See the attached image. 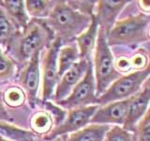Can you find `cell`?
<instances>
[{"mask_svg": "<svg viewBox=\"0 0 150 141\" xmlns=\"http://www.w3.org/2000/svg\"><path fill=\"white\" fill-rule=\"evenodd\" d=\"M131 98L126 100L110 103L108 105L98 106L93 115L90 123L104 125H122L125 123L129 112Z\"/></svg>", "mask_w": 150, "mask_h": 141, "instance_id": "10", "label": "cell"}, {"mask_svg": "<svg viewBox=\"0 0 150 141\" xmlns=\"http://www.w3.org/2000/svg\"><path fill=\"white\" fill-rule=\"evenodd\" d=\"M0 7L7 13L17 32H22L27 27L31 19L23 0H0Z\"/></svg>", "mask_w": 150, "mask_h": 141, "instance_id": "14", "label": "cell"}, {"mask_svg": "<svg viewBox=\"0 0 150 141\" xmlns=\"http://www.w3.org/2000/svg\"><path fill=\"white\" fill-rule=\"evenodd\" d=\"M92 60L90 58L79 59L71 68L69 69L60 77L55 87L52 100L54 103H57L67 98L69 95V93L71 92L73 88L82 80Z\"/></svg>", "mask_w": 150, "mask_h": 141, "instance_id": "11", "label": "cell"}, {"mask_svg": "<svg viewBox=\"0 0 150 141\" xmlns=\"http://www.w3.org/2000/svg\"><path fill=\"white\" fill-rule=\"evenodd\" d=\"M0 135L11 141H36L38 137L31 131L23 130L6 121H0Z\"/></svg>", "mask_w": 150, "mask_h": 141, "instance_id": "19", "label": "cell"}, {"mask_svg": "<svg viewBox=\"0 0 150 141\" xmlns=\"http://www.w3.org/2000/svg\"><path fill=\"white\" fill-rule=\"evenodd\" d=\"M41 52H37L29 61L23 65L18 75V86L25 91L26 101L30 107L35 108L38 103V95L40 83V60Z\"/></svg>", "mask_w": 150, "mask_h": 141, "instance_id": "9", "label": "cell"}, {"mask_svg": "<svg viewBox=\"0 0 150 141\" xmlns=\"http://www.w3.org/2000/svg\"><path fill=\"white\" fill-rule=\"evenodd\" d=\"M62 41L58 38H54L50 45L42 51V73L41 80V100L48 102L53 99L54 89L59 81L57 72V58Z\"/></svg>", "mask_w": 150, "mask_h": 141, "instance_id": "6", "label": "cell"}, {"mask_svg": "<svg viewBox=\"0 0 150 141\" xmlns=\"http://www.w3.org/2000/svg\"><path fill=\"white\" fill-rule=\"evenodd\" d=\"M16 63L0 46V83L9 79L15 73Z\"/></svg>", "mask_w": 150, "mask_h": 141, "instance_id": "23", "label": "cell"}, {"mask_svg": "<svg viewBox=\"0 0 150 141\" xmlns=\"http://www.w3.org/2000/svg\"><path fill=\"white\" fill-rule=\"evenodd\" d=\"M148 34H149V39H150V28H149V32H148Z\"/></svg>", "mask_w": 150, "mask_h": 141, "instance_id": "29", "label": "cell"}, {"mask_svg": "<svg viewBox=\"0 0 150 141\" xmlns=\"http://www.w3.org/2000/svg\"><path fill=\"white\" fill-rule=\"evenodd\" d=\"M54 35L44 20L31 19L27 27L16 32L5 49L14 62L25 65L37 52H42L54 41Z\"/></svg>", "mask_w": 150, "mask_h": 141, "instance_id": "1", "label": "cell"}, {"mask_svg": "<svg viewBox=\"0 0 150 141\" xmlns=\"http://www.w3.org/2000/svg\"><path fill=\"white\" fill-rule=\"evenodd\" d=\"M0 141H11V140H9V139H7V138L3 137L2 135H0Z\"/></svg>", "mask_w": 150, "mask_h": 141, "instance_id": "28", "label": "cell"}, {"mask_svg": "<svg viewBox=\"0 0 150 141\" xmlns=\"http://www.w3.org/2000/svg\"><path fill=\"white\" fill-rule=\"evenodd\" d=\"M29 126L37 136H44L54 128V120L47 110H38L30 117Z\"/></svg>", "mask_w": 150, "mask_h": 141, "instance_id": "17", "label": "cell"}, {"mask_svg": "<svg viewBox=\"0 0 150 141\" xmlns=\"http://www.w3.org/2000/svg\"><path fill=\"white\" fill-rule=\"evenodd\" d=\"M56 1L53 0H26L25 9L29 17L45 20L49 17Z\"/></svg>", "mask_w": 150, "mask_h": 141, "instance_id": "20", "label": "cell"}, {"mask_svg": "<svg viewBox=\"0 0 150 141\" xmlns=\"http://www.w3.org/2000/svg\"><path fill=\"white\" fill-rule=\"evenodd\" d=\"M141 5H142V8L146 9V11H149L150 9V1H141Z\"/></svg>", "mask_w": 150, "mask_h": 141, "instance_id": "27", "label": "cell"}, {"mask_svg": "<svg viewBox=\"0 0 150 141\" xmlns=\"http://www.w3.org/2000/svg\"><path fill=\"white\" fill-rule=\"evenodd\" d=\"M149 21L150 17L143 13L116 21L112 29L106 34L108 44L109 46L130 45L145 41L147 40L145 30Z\"/></svg>", "mask_w": 150, "mask_h": 141, "instance_id": "5", "label": "cell"}, {"mask_svg": "<svg viewBox=\"0 0 150 141\" xmlns=\"http://www.w3.org/2000/svg\"><path fill=\"white\" fill-rule=\"evenodd\" d=\"M134 132L137 141H150V105L144 117L136 125Z\"/></svg>", "mask_w": 150, "mask_h": 141, "instance_id": "24", "label": "cell"}, {"mask_svg": "<svg viewBox=\"0 0 150 141\" xmlns=\"http://www.w3.org/2000/svg\"><path fill=\"white\" fill-rule=\"evenodd\" d=\"M150 76V62L144 68L121 76L115 80L100 97L97 105H105L110 103L126 100L137 93Z\"/></svg>", "mask_w": 150, "mask_h": 141, "instance_id": "4", "label": "cell"}, {"mask_svg": "<svg viewBox=\"0 0 150 141\" xmlns=\"http://www.w3.org/2000/svg\"><path fill=\"white\" fill-rule=\"evenodd\" d=\"M98 106L100 105H95L68 110L64 120L58 126L54 127L48 135L42 136V139L45 141H53L59 136L69 135L84 128L90 123L92 117Z\"/></svg>", "mask_w": 150, "mask_h": 141, "instance_id": "8", "label": "cell"}, {"mask_svg": "<svg viewBox=\"0 0 150 141\" xmlns=\"http://www.w3.org/2000/svg\"><path fill=\"white\" fill-rule=\"evenodd\" d=\"M150 105V78L144 83V88L131 97L129 106V112L123 128L129 132H134L136 125L144 117Z\"/></svg>", "mask_w": 150, "mask_h": 141, "instance_id": "12", "label": "cell"}, {"mask_svg": "<svg viewBox=\"0 0 150 141\" xmlns=\"http://www.w3.org/2000/svg\"><path fill=\"white\" fill-rule=\"evenodd\" d=\"M94 52L93 72L96 82V93L100 97L115 80L121 76L115 68V58L107 42L105 31L98 28V39Z\"/></svg>", "mask_w": 150, "mask_h": 141, "instance_id": "3", "label": "cell"}, {"mask_svg": "<svg viewBox=\"0 0 150 141\" xmlns=\"http://www.w3.org/2000/svg\"><path fill=\"white\" fill-rule=\"evenodd\" d=\"M80 59L76 44L68 43L60 47L57 58V72L60 77Z\"/></svg>", "mask_w": 150, "mask_h": 141, "instance_id": "18", "label": "cell"}, {"mask_svg": "<svg viewBox=\"0 0 150 141\" xmlns=\"http://www.w3.org/2000/svg\"><path fill=\"white\" fill-rule=\"evenodd\" d=\"M110 125L90 123L84 128L68 135L66 141H104Z\"/></svg>", "mask_w": 150, "mask_h": 141, "instance_id": "16", "label": "cell"}, {"mask_svg": "<svg viewBox=\"0 0 150 141\" xmlns=\"http://www.w3.org/2000/svg\"><path fill=\"white\" fill-rule=\"evenodd\" d=\"M16 32L15 26L4 9L0 7V46L6 48Z\"/></svg>", "mask_w": 150, "mask_h": 141, "instance_id": "22", "label": "cell"}, {"mask_svg": "<svg viewBox=\"0 0 150 141\" xmlns=\"http://www.w3.org/2000/svg\"><path fill=\"white\" fill-rule=\"evenodd\" d=\"M1 99L5 106L9 108H19L25 103L26 95L23 88L17 85H11L3 90Z\"/></svg>", "mask_w": 150, "mask_h": 141, "instance_id": "21", "label": "cell"}, {"mask_svg": "<svg viewBox=\"0 0 150 141\" xmlns=\"http://www.w3.org/2000/svg\"><path fill=\"white\" fill-rule=\"evenodd\" d=\"M92 15L83 13L74 9L69 1L58 0L55 2L46 25L53 31L54 38H58L62 44L70 43L82 34L91 23Z\"/></svg>", "mask_w": 150, "mask_h": 141, "instance_id": "2", "label": "cell"}, {"mask_svg": "<svg viewBox=\"0 0 150 141\" xmlns=\"http://www.w3.org/2000/svg\"><path fill=\"white\" fill-rule=\"evenodd\" d=\"M97 100L96 82L93 72V64L91 62L86 74L73 88L69 95L64 100L55 103V105L68 111L74 108L95 105H97Z\"/></svg>", "mask_w": 150, "mask_h": 141, "instance_id": "7", "label": "cell"}, {"mask_svg": "<svg viewBox=\"0 0 150 141\" xmlns=\"http://www.w3.org/2000/svg\"><path fill=\"white\" fill-rule=\"evenodd\" d=\"M0 121H6V122H12L13 119L8 114V110L6 109V106L2 102L1 95H0Z\"/></svg>", "mask_w": 150, "mask_h": 141, "instance_id": "26", "label": "cell"}, {"mask_svg": "<svg viewBox=\"0 0 150 141\" xmlns=\"http://www.w3.org/2000/svg\"><path fill=\"white\" fill-rule=\"evenodd\" d=\"M104 141H134L131 132L125 130L122 126L114 125L105 135Z\"/></svg>", "mask_w": 150, "mask_h": 141, "instance_id": "25", "label": "cell"}, {"mask_svg": "<svg viewBox=\"0 0 150 141\" xmlns=\"http://www.w3.org/2000/svg\"><path fill=\"white\" fill-rule=\"evenodd\" d=\"M98 23L94 16L91 17V23L89 26L84 30L82 34H80L76 38V45L79 51L80 59H89L90 55L95 49L96 42L98 34Z\"/></svg>", "mask_w": 150, "mask_h": 141, "instance_id": "15", "label": "cell"}, {"mask_svg": "<svg viewBox=\"0 0 150 141\" xmlns=\"http://www.w3.org/2000/svg\"><path fill=\"white\" fill-rule=\"evenodd\" d=\"M129 1L100 0L96 2L94 16L97 19L100 28L107 34L116 22V18Z\"/></svg>", "mask_w": 150, "mask_h": 141, "instance_id": "13", "label": "cell"}]
</instances>
